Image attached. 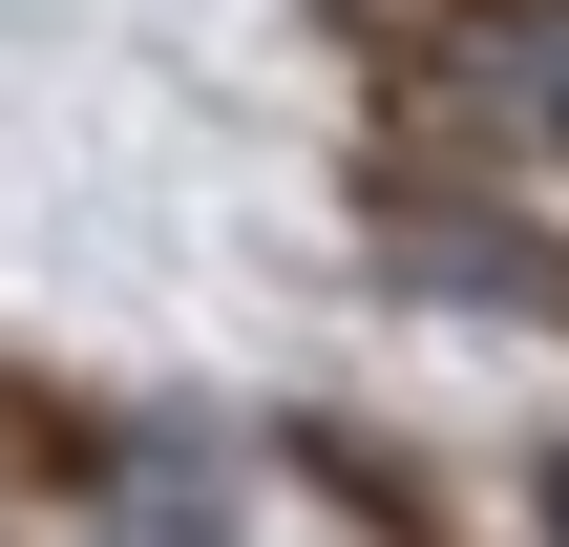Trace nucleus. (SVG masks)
I'll list each match as a JSON object with an SVG mask.
<instances>
[{
    "instance_id": "obj_1",
    "label": "nucleus",
    "mask_w": 569,
    "mask_h": 547,
    "mask_svg": "<svg viewBox=\"0 0 569 547\" xmlns=\"http://www.w3.org/2000/svg\"><path fill=\"white\" fill-rule=\"evenodd\" d=\"M507 84H528V126L569 148V0H528V21H507Z\"/></svg>"
},
{
    "instance_id": "obj_2",
    "label": "nucleus",
    "mask_w": 569,
    "mask_h": 547,
    "mask_svg": "<svg viewBox=\"0 0 569 547\" xmlns=\"http://www.w3.org/2000/svg\"><path fill=\"white\" fill-rule=\"evenodd\" d=\"M549 506H569V485H549Z\"/></svg>"
}]
</instances>
